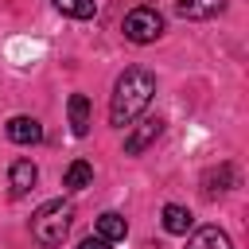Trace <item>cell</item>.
Wrapping results in <instances>:
<instances>
[{
  "instance_id": "10",
  "label": "cell",
  "mask_w": 249,
  "mask_h": 249,
  "mask_svg": "<svg viewBox=\"0 0 249 249\" xmlns=\"http://www.w3.org/2000/svg\"><path fill=\"white\" fill-rule=\"evenodd\" d=\"M226 4H230V0H179L175 12H179L183 19H210V16L226 12Z\"/></svg>"
},
{
  "instance_id": "15",
  "label": "cell",
  "mask_w": 249,
  "mask_h": 249,
  "mask_svg": "<svg viewBox=\"0 0 249 249\" xmlns=\"http://www.w3.org/2000/svg\"><path fill=\"white\" fill-rule=\"evenodd\" d=\"M78 249H109V241H105V237H97V233H89V237H86Z\"/></svg>"
},
{
  "instance_id": "7",
  "label": "cell",
  "mask_w": 249,
  "mask_h": 249,
  "mask_svg": "<svg viewBox=\"0 0 249 249\" xmlns=\"http://www.w3.org/2000/svg\"><path fill=\"white\" fill-rule=\"evenodd\" d=\"M35 179H39V167L31 163V160H16L12 167H8V187H12V195L19 198V195H27L31 187H35Z\"/></svg>"
},
{
  "instance_id": "12",
  "label": "cell",
  "mask_w": 249,
  "mask_h": 249,
  "mask_svg": "<svg viewBox=\"0 0 249 249\" xmlns=\"http://www.w3.org/2000/svg\"><path fill=\"white\" fill-rule=\"evenodd\" d=\"M124 233H128V222H124V214H117V210H105V214L97 218V237H105L109 245H113V241H124Z\"/></svg>"
},
{
  "instance_id": "3",
  "label": "cell",
  "mask_w": 249,
  "mask_h": 249,
  "mask_svg": "<svg viewBox=\"0 0 249 249\" xmlns=\"http://www.w3.org/2000/svg\"><path fill=\"white\" fill-rule=\"evenodd\" d=\"M121 27H124V39H128V43H140V47H144V43H156V39L163 35V16H160L156 8H148V4H136V8L124 16Z\"/></svg>"
},
{
  "instance_id": "2",
  "label": "cell",
  "mask_w": 249,
  "mask_h": 249,
  "mask_svg": "<svg viewBox=\"0 0 249 249\" xmlns=\"http://www.w3.org/2000/svg\"><path fill=\"white\" fill-rule=\"evenodd\" d=\"M70 222H74V206L62 202V198H51V202H43V206L31 214V237H35L39 245L54 249V245L66 241Z\"/></svg>"
},
{
  "instance_id": "8",
  "label": "cell",
  "mask_w": 249,
  "mask_h": 249,
  "mask_svg": "<svg viewBox=\"0 0 249 249\" xmlns=\"http://www.w3.org/2000/svg\"><path fill=\"white\" fill-rule=\"evenodd\" d=\"M187 249H233L230 233L218 230V226H198L191 237H187Z\"/></svg>"
},
{
  "instance_id": "6",
  "label": "cell",
  "mask_w": 249,
  "mask_h": 249,
  "mask_svg": "<svg viewBox=\"0 0 249 249\" xmlns=\"http://www.w3.org/2000/svg\"><path fill=\"white\" fill-rule=\"evenodd\" d=\"M66 113H70V132H74V136H89V124H93V117H89V97H86V93H70Z\"/></svg>"
},
{
  "instance_id": "4",
  "label": "cell",
  "mask_w": 249,
  "mask_h": 249,
  "mask_svg": "<svg viewBox=\"0 0 249 249\" xmlns=\"http://www.w3.org/2000/svg\"><path fill=\"white\" fill-rule=\"evenodd\" d=\"M160 132H163V121H160V117L132 121V128H128V136H124V156H140L148 144H156Z\"/></svg>"
},
{
  "instance_id": "14",
  "label": "cell",
  "mask_w": 249,
  "mask_h": 249,
  "mask_svg": "<svg viewBox=\"0 0 249 249\" xmlns=\"http://www.w3.org/2000/svg\"><path fill=\"white\" fill-rule=\"evenodd\" d=\"M51 4L70 19H93L97 16V0H51Z\"/></svg>"
},
{
  "instance_id": "13",
  "label": "cell",
  "mask_w": 249,
  "mask_h": 249,
  "mask_svg": "<svg viewBox=\"0 0 249 249\" xmlns=\"http://www.w3.org/2000/svg\"><path fill=\"white\" fill-rule=\"evenodd\" d=\"M89 183H93V167L86 160H74L66 167V175H62V187H70V191H86Z\"/></svg>"
},
{
  "instance_id": "9",
  "label": "cell",
  "mask_w": 249,
  "mask_h": 249,
  "mask_svg": "<svg viewBox=\"0 0 249 249\" xmlns=\"http://www.w3.org/2000/svg\"><path fill=\"white\" fill-rule=\"evenodd\" d=\"M233 183H237V171H233L230 163H218V167H210V171L202 175V195H206V198H214V195L230 191Z\"/></svg>"
},
{
  "instance_id": "5",
  "label": "cell",
  "mask_w": 249,
  "mask_h": 249,
  "mask_svg": "<svg viewBox=\"0 0 249 249\" xmlns=\"http://www.w3.org/2000/svg\"><path fill=\"white\" fill-rule=\"evenodd\" d=\"M4 132H8V140L12 144H35V140H43V124L35 121V117H12L8 124H4Z\"/></svg>"
},
{
  "instance_id": "11",
  "label": "cell",
  "mask_w": 249,
  "mask_h": 249,
  "mask_svg": "<svg viewBox=\"0 0 249 249\" xmlns=\"http://www.w3.org/2000/svg\"><path fill=\"white\" fill-rule=\"evenodd\" d=\"M160 222H163V230H167V233H175V237H183V233H187V230L195 226L191 210H187V206H179V202H167V206H163V218H160Z\"/></svg>"
},
{
  "instance_id": "1",
  "label": "cell",
  "mask_w": 249,
  "mask_h": 249,
  "mask_svg": "<svg viewBox=\"0 0 249 249\" xmlns=\"http://www.w3.org/2000/svg\"><path fill=\"white\" fill-rule=\"evenodd\" d=\"M152 93H156V78L144 70V66H128L117 86H113V97H109V121L117 128H128L132 121H140V113L152 105Z\"/></svg>"
}]
</instances>
